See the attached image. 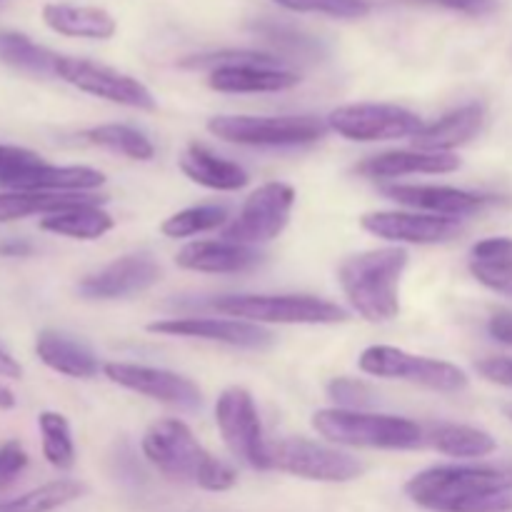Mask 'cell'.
I'll use <instances>...</instances> for the list:
<instances>
[{
    "instance_id": "25",
    "label": "cell",
    "mask_w": 512,
    "mask_h": 512,
    "mask_svg": "<svg viewBox=\"0 0 512 512\" xmlns=\"http://www.w3.org/2000/svg\"><path fill=\"white\" fill-rule=\"evenodd\" d=\"M98 203L105 205L108 198L90 193H25V190H10L0 193V223L30 218V215H55L65 210L80 208V205Z\"/></svg>"
},
{
    "instance_id": "48",
    "label": "cell",
    "mask_w": 512,
    "mask_h": 512,
    "mask_svg": "<svg viewBox=\"0 0 512 512\" xmlns=\"http://www.w3.org/2000/svg\"><path fill=\"white\" fill-rule=\"evenodd\" d=\"M503 413H505V418L510 420L512 423V403H508V405H503Z\"/></svg>"
},
{
    "instance_id": "26",
    "label": "cell",
    "mask_w": 512,
    "mask_h": 512,
    "mask_svg": "<svg viewBox=\"0 0 512 512\" xmlns=\"http://www.w3.org/2000/svg\"><path fill=\"white\" fill-rule=\"evenodd\" d=\"M425 430V445L438 450L440 455L448 458H488L498 450V443L485 430L473 428V425H458V423H428L423 425Z\"/></svg>"
},
{
    "instance_id": "41",
    "label": "cell",
    "mask_w": 512,
    "mask_h": 512,
    "mask_svg": "<svg viewBox=\"0 0 512 512\" xmlns=\"http://www.w3.org/2000/svg\"><path fill=\"white\" fill-rule=\"evenodd\" d=\"M470 263H512V238H485L470 250Z\"/></svg>"
},
{
    "instance_id": "36",
    "label": "cell",
    "mask_w": 512,
    "mask_h": 512,
    "mask_svg": "<svg viewBox=\"0 0 512 512\" xmlns=\"http://www.w3.org/2000/svg\"><path fill=\"white\" fill-rule=\"evenodd\" d=\"M273 3L293 13H315L340 20H358L370 13L368 0H273Z\"/></svg>"
},
{
    "instance_id": "17",
    "label": "cell",
    "mask_w": 512,
    "mask_h": 512,
    "mask_svg": "<svg viewBox=\"0 0 512 512\" xmlns=\"http://www.w3.org/2000/svg\"><path fill=\"white\" fill-rule=\"evenodd\" d=\"M380 193L388 195L395 203L413 208L415 213L423 210L430 215H445V218H470L493 203L488 195L470 193V190L450 188V185H380Z\"/></svg>"
},
{
    "instance_id": "38",
    "label": "cell",
    "mask_w": 512,
    "mask_h": 512,
    "mask_svg": "<svg viewBox=\"0 0 512 512\" xmlns=\"http://www.w3.org/2000/svg\"><path fill=\"white\" fill-rule=\"evenodd\" d=\"M325 390H328V398H333L338 403V408L345 410L370 408L375 403V398H378L373 385L358 378H333Z\"/></svg>"
},
{
    "instance_id": "31",
    "label": "cell",
    "mask_w": 512,
    "mask_h": 512,
    "mask_svg": "<svg viewBox=\"0 0 512 512\" xmlns=\"http://www.w3.org/2000/svg\"><path fill=\"white\" fill-rule=\"evenodd\" d=\"M85 493H88V488L78 480H53V483H45L40 488L18 495V498L0 503V512H53L63 505L75 503Z\"/></svg>"
},
{
    "instance_id": "13",
    "label": "cell",
    "mask_w": 512,
    "mask_h": 512,
    "mask_svg": "<svg viewBox=\"0 0 512 512\" xmlns=\"http://www.w3.org/2000/svg\"><path fill=\"white\" fill-rule=\"evenodd\" d=\"M103 373L110 383L145 395L150 400H158V403L170 405V408L193 413L203 405V393H200L198 385L185 378V375L173 373V370L138 363H105Z\"/></svg>"
},
{
    "instance_id": "34",
    "label": "cell",
    "mask_w": 512,
    "mask_h": 512,
    "mask_svg": "<svg viewBox=\"0 0 512 512\" xmlns=\"http://www.w3.org/2000/svg\"><path fill=\"white\" fill-rule=\"evenodd\" d=\"M48 165V160L30 148L20 145H0V185L13 190H25V185Z\"/></svg>"
},
{
    "instance_id": "14",
    "label": "cell",
    "mask_w": 512,
    "mask_h": 512,
    "mask_svg": "<svg viewBox=\"0 0 512 512\" xmlns=\"http://www.w3.org/2000/svg\"><path fill=\"white\" fill-rule=\"evenodd\" d=\"M363 230L388 243L438 245L463 233V220L445 215L408 213V210H375L360 218Z\"/></svg>"
},
{
    "instance_id": "45",
    "label": "cell",
    "mask_w": 512,
    "mask_h": 512,
    "mask_svg": "<svg viewBox=\"0 0 512 512\" xmlns=\"http://www.w3.org/2000/svg\"><path fill=\"white\" fill-rule=\"evenodd\" d=\"M0 378H10V380L23 378V365H20L5 348H0Z\"/></svg>"
},
{
    "instance_id": "47",
    "label": "cell",
    "mask_w": 512,
    "mask_h": 512,
    "mask_svg": "<svg viewBox=\"0 0 512 512\" xmlns=\"http://www.w3.org/2000/svg\"><path fill=\"white\" fill-rule=\"evenodd\" d=\"M13 408H15L13 390L5 388V385L0 383V410H13Z\"/></svg>"
},
{
    "instance_id": "2",
    "label": "cell",
    "mask_w": 512,
    "mask_h": 512,
    "mask_svg": "<svg viewBox=\"0 0 512 512\" xmlns=\"http://www.w3.org/2000/svg\"><path fill=\"white\" fill-rule=\"evenodd\" d=\"M140 445L148 463L170 480L195 485L210 493H225L238 483L233 465L210 455L183 420H158L145 430Z\"/></svg>"
},
{
    "instance_id": "39",
    "label": "cell",
    "mask_w": 512,
    "mask_h": 512,
    "mask_svg": "<svg viewBox=\"0 0 512 512\" xmlns=\"http://www.w3.org/2000/svg\"><path fill=\"white\" fill-rule=\"evenodd\" d=\"M470 273L485 285L488 290L512 298V263H498V265H483V263H470Z\"/></svg>"
},
{
    "instance_id": "30",
    "label": "cell",
    "mask_w": 512,
    "mask_h": 512,
    "mask_svg": "<svg viewBox=\"0 0 512 512\" xmlns=\"http://www.w3.org/2000/svg\"><path fill=\"white\" fill-rule=\"evenodd\" d=\"M83 138L90 145H98V148L110 150V153L125 155L130 160H140V163H148L155 158V145L143 130L130 128L123 123H108V125H95V128L85 130Z\"/></svg>"
},
{
    "instance_id": "23",
    "label": "cell",
    "mask_w": 512,
    "mask_h": 512,
    "mask_svg": "<svg viewBox=\"0 0 512 512\" xmlns=\"http://www.w3.org/2000/svg\"><path fill=\"white\" fill-rule=\"evenodd\" d=\"M180 170L188 175L193 183L203 185L208 190H220V193H233V190L245 188L250 183L248 173L238 163L215 155L208 145L188 143V148L180 155Z\"/></svg>"
},
{
    "instance_id": "10",
    "label": "cell",
    "mask_w": 512,
    "mask_h": 512,
    "mask_svg": "<svg viewBox=\"0 0 512 512\" xmlns=\"http://www.w3.org/2000/svg\"><path fill=\"white\" fill-rule=\"evenodd\" d=\"M215 423L230 453L253 470H270V443L265 440L263 423L253 395L240 385H230L215 403Z\"/></svg>"
},
{
    "instance_id": "18",
    "label": "cell",
    "mask_w": 512,
    "mask_h": 512,
    "mask_svg": "<svg viewBox=\"0 0 512 512\" xmlns=\"http://www.w3.org/2000/svg\"><path fill=\"white\" fill-rule=\"evenodd\" d=\"M263 260V255L250 245L230 243V240H198L178 250L175 263L190 273L233 275L253 270Z\"/></svg>"
},
{
    "instance_id": "20",
    "label": "cell",
    "mask_w": 512,
    "mask_h": 512,
    "mask_svg": "<svg viewBox=\"0 0 512 512\" xmlns=\"http://www.w3.org/2000/svg\"><path fill=\"white\" fill-rule=\"evenodd\" d=\"M485 120H488L485 105H460V108L450 110L435 123L425 125L423 133L413 138V145L415 150H425V153H450V150L468 145L470 140L478 138L485 128Z\"/></svg>"
},
{
    "instance_id": "16",
    "label": "cell",
    "mask_w": 512,
    "mask_h": 512,
    "mask_svg": "<svg viewBox=\"0 0 512 512\" xmlns=\"http://www.w3.org/2000/svg\"><path fill=\"white\" fill-rule=\"evenodd\" d=\"M163 270L150 255H123L98 273L78 283V293L88 300H118L145 293L160 280Z\"/></svg>"
},
{
    "instance_id": "40",
    "label": "cell",
    "mask_w": 512,
    "mask_h": 512,
    "mask_svg": "<svg viewBox=\"0 0 512 512\" xmlns=\"http://www.w3.org/2000/svg\"><path fill=\"white\" fill-rule=\"evenodd\" d=\"M28 453L18 440H8L0 445V490L10 488L18 475L28 468Z\"/></svg>"
},
{
    "instance_id": "29",
    "label": "cell",
    "mask_w": 512,
    "mask_h": 512,
    "mask_svg": "<svg viewBox=\"0 0 512 512\" xmlns=\"http://www.w3.org/2000/svg\"><path fill=\"white\" fill-rule=\"evenodd\" d=\"M105 185V175L88 165H45L28 185L25 193H90Z\"/></svg>"
},
{
    "instance_id": "43",
    "label": "cell",
    "mask_w": 512,
    "mask_h": 512,
    "mask_svg": "<svg viewBox=\"0 0 512 512\" xmlns=\"http://www.w3.org/2000/svg\"><path fill=\"white\" fill-rule=\"evenodd\" d=\"M475 370L480 378L488 383L503 385V388H512V358H485L475 363Z\"/></svg>"
},
{
    "instance_id": "6",
    "label": "cell",
    "mask_w": 512,
    "mask_h": 512,
    "mask_svg": "<svg viewBox=\"0 0 512 512\" xmlns=\"http://www.w3.org/2000/svg\"><path fill=\"white\" fill-rule=\"evenodd\" d=\"M215 138L250 148H298L313 145L328 133V123L315 115H215L208 120Z\"/></svg>"
},
{
    "instance_id": "5",
    "label": "cell",
    "mask_w": 512,
    "mask_h": 512,
    "mask_svg": "<svg viewBox=\"0 0 512 512\" xmlns=\"http://www.w3.org/2000/svg\"><path fill=\"white\" fill-rule=\"evenodd\" d=\"M213 308L255 325H338L348 320V310L315 295H225Z\"/></svg>"
},
{
    "instance_id": "33",
    "label": "cell",
    "mask_w": 512,
    "mask_h": 512,
    "mask_svg": "<svg viewBox=\"0 0 512 512\" xmlns=\"http://www.w3.org/2000/svg\"><path fill=\"white\" fill-rule=\"evenodd\" d=\"M228 208L225 205H195V208H185L180 213H173L163 225L160 233L165 238H190V235L208 233V230H218L228 225Z\"/></svg>"
},
{
    "instance_id": "4",
    "label": "cell",
    "mask_w": 512,
    "mask_h": 512,
    "mask_svg": "<svg viewBox=\"0 0 512 512\" xmlns=\"http://www.w3.org/2000/svg\"><path fill=\"white\" fill-rule=\"evenodd\" d=\"M313 428L328 443L370 450H418L425 445L423 425L400 415L323 408L313 415Z\"/></svg>"
},
{
    "instance_id": "42",
    "label": "cell",
    "mask_w": 512,
    "mask_h": 512,
    "mask_svg": "<svg viewBox=\"0 0 512 512\" xmlns=\"http://www.w3.org/2000/svg\"><path fill=\"white\" fill-rule=\"evenodd\" d=\"M413 5H430V8H445L453 13L470 15V18H483V15H493L498 10L500 0H405Z\"/></svg>"
},
{
    "instance_id": "46",
    "label": "cell",
    "mask_w": 512,
    "mask_h": 512,
    "mask_svg": "<svg viewBox=\"0 0 512 512\" xmlns=\"http://www.w3.org/2000/svg\"><path fill=\"white\" fill-rule=\"evenodd\" d=\"M30 250L33 248L28 243H23V240H10V243L0 245V255H8V258H23Z\"/></svg>"
},
{
    "instance_id": "1",
    "label": "cell",
    "mask_w": 512,
    "mask_h": 512,
    "mask_svg": "<svg viewBox=\"0 0 512 512\" xmlns=\"http://www.w3.org/2000/svg\"><path fill=\"white\" fill-rule=\"evenodd\" d=\"M405 495L430 512H510L512 465H435L410 478Z\"/></svg>"
},
{
    "instance_id": "24",
    "label": "cell",
    "mask_w": 512,
    "mask_h": 512,
    "mask_svg": "<svg viewBox=\"0 0 512 512\" xmlns=\"http://www.w3.org/2000/svg\"><path fill=\"white\" fill-rule=\"evenodd\" d=\"M43 20L50 30L65 35V38L108 40L118 30L113 15L95 5L48 3L43 8Z\"/></svg>"
},
{
    "instance_id": "9",
    "label": "cell",
    "mask_w": 512,
    "mask_h": 512,
    "mask_svg": "<svg viewBox=\"0 0 512 512\" xmlns=\"http://www.w3.org/2000/svg\"><path fill=\"white\" fill-rule=\"evenodd\" d=\"M328 128L353 143L403 140L423 133L425 123L418 113L390 103H350L328 115Z\"/></svg>"
},
{
    "instance_id": "44",
    "label": "cell",
    "mask_w": 512,
    "mask_h": 512,
    "mask_svg": "<svg viewBox=\"0 0 512 512\" xmlns=\"http://www.w3.org/2000/svg\"><path fill=\"white\" fill-rule=\"evenodd\" d=\"M490 338L503 345H512V310H498L488 320Z\"/></svg>"
},
{
    "instance_id": "32",
    "label": "cell",
    "mask_w": 512,
    "mask_h": 512,
    "mask_svg": "<svg viewBox=\"0 0 512 512\" xmlns=\"http://www.w3.org/2000/svg\"><path fill=\"white\" fill-rule=\"evenodd\" d=\"M38 428H40V448H43V458L58 470L73 468L75 443H73V433H70L68 418L55 413V410H43V413L38 415Z\"/></svg>"
},
{
    "instance_id": "28",
    "label": "cell",
    "mask_w": 512,
    "mask_h": 512,
    "mask_svg": "<svg viewBox=\"0 0 512 512\" xmlns=\"http://www.w3.org/2000/svg\"><path fill=\"white\" fill-rule=\"evenodd\" d=\"M58 53L43 48L28 35L15 30H0V63L30 75H55Z\"/></svg>"
},
{
    "instance_id": "15",
    "label": "cell",
    "mask_w": 512,
    "mask_h": 512,
    "mask_svg": "<svg viewBox=\"0 0 512 512\" xmlns=\"http://www.w3.org/2000/svg\"><path fill=\"white\" fill-rule=\"evenodd\" d=\"M148 330L168 335V338L210 340V343H223L230 348L245 350H265L275 343V335L268 328L238 318H168L155 320L148 325Z\"/></svg>"
},
{
    "instance_id": "12",
    "label": "cell",
    "mask_w": 512,
    "mask_h": 512,
    "mask_svg": "<svg viewBox=\"0 0 512 512\" xmlns=\"http://www.w3.org/2000/svg\"><path fill=\"white\" fill-rule=\"evenodd\" d=\"M295 205V188L288 183H265L245 198L238 218L223 228V240L240 245L270 243L288 228Z\"/></svg>"
},
{
    "instance_id": "3",
    "label": "cell",
    "mask_w": 512,
    "mask_h": 512,
    "mask_svg": "<svg viewBox=\"0 0 512 512\" xmlns=\"http://www.w3.org/2000/svg\"><path fill=\"white\" fill-rule=\"evenodd\" d=\"M405 248H378L350 255L338 270L340 288L355 313L368 323H390L400 315V278L408 268Z\"/></svg>"
},
{
    "instance_id": "35",
    "label": "cell",
    "mask_w": 512,
    "mask_h": 512,
    "mask_svg": "<svg viewBox=\"0 0 512 512\" xmlns=\"http://www.w3.org/2000/svg\"><path fill=\"white\" fill-rule=\"evenodd\" d=\"M255 33L263 35L268 43L283 48L285 53L303 55V58H318V55L323 53V45H320L318 40L300 33V30L293 28V25L273 23V20H260V23H255Z\"/></svg>"
},
{
    "instance_id": "8",
    "label": "cell",
    "mask_w": 512,
    "mask_h": 512,
    "mask_svg": "<svg viewBox=\"0 0 512 512\" xmlns=\"http://www.w3.org/2000/svg\"><path fill=\"white\" fill-rule=\"evenodd\" d=\"M270 470L313 480V483H350L363 475V463L338 448L308 438H285L270 443Z\"/></svg>"
},
{
    "instance_id": "22",
    "label": "cell",
    "mask_w": 512,
    "mask_h": 512,
    "mask_svg": "<svg viewBox=\"0 0 512 512\" xmlns=\"http://www.w3.org/2000/svg\"><path fill=\"white\" fill-rule=\"evenodd\" d=\"M35 355H38L45 368L55 370L65 378L88 380L103 370L88 345L70 338V335L58 333V330H43L35 338Z\"/></svg>"
},
{
    "instance_id": "37",
    "label": "cell",
    "mask_w": 512,
    "mask_h": 512,
    "mask_svg": "<svg viewBox=\"0 0 512 512\" xmlns=\"http://www.w3.org/2000/svg\"><path fill=\"white\" fill-rule=\"evenodd\" d=\"M245 63H263V65H280L278 58L270 53H258V50H218V53H205L185 58L183 68L195 70H215L225 65H245Z\"/></svg>"
},
{
    "instance_id": "7",
    "label": "cell",
    "mask_w": 512,
    "mask_h": 512,
    "mask_svg": "<svg viewBox=\"0 0 512 512\" xmlns=\"http://www.w3.org/2000/svg\"><path fill=\"white\" fill-rule=\"evenodd\" d=\"M358 368L365 375L383 380H403L438 393H458L468 388V375L463 368L438 358L413 355L393 345H370L360 353Z\"/></svg>"
},
{
    "instance_id": "11",
    "label": "cell",
    "mask_w": 512,
    "mask_h": 512,
    "mask_svg": "<svg viewBox=\"0 0 512 512\" xmlns=\"http://www.w3.org/2000/svg\"><path fill=\"white\" fill-rule=\"evenodd\" d=\"M55 75L68 85H73V88H78L80 93L93 95V98L125 105V108L133 110H145V113L158 110V100L153 98L148 85H143L133 75L120 73V70L108 68L103 63L60 55L58 65H55Z\"/></svg>"
},
{
    "instance_id": "19",
    "label": "cell",
    "mask_w": 512,
    "mask_h": 512,
    "mask_svg": "<svg viewBox=\"0 0 512 512\" xmlns=\"http://www.w3.org/2000/svg\"><path fill=\"white\" fill-rule=\"evenodd\" d=\"M460 158L453 153H425V150H388L370 155L355 165V173L368 180H395L403 175H443L460 170Z\"/></svg>"
},
{
    "instance_id": "21",
    "label": "cell",
    "mask_w": 512,
    "mask_h": 512,
    "mask_svg": "<svg viewBox=\"0 0 512 512\" xmlns=\"http://www.w3.org/2000/svg\"><path fill=\"white\" fill-rule=\"evenodd\" d=\"M298 83L300 75L295 70L263 63L225 65L208 73V85L218 93H280Z\"/></svg>"
},
{
    "instance_id": "27",
    "label": "cell",
    "mask_w": 512,
    "mask_h": 512,
    "mask_svg": "<svg viewBox=\"0 0 512 512\" xmlns=\"http://www.w3.org/2000/svg\"><path fill=\"white\" fill-rule=\"evenodd\" d=\"M115 228L113 215L105 213L103 205L90 203L65 213L48 215L40 220V230L53 235H63L70 240H98Z\"/></svg>"
}]
</instances>
